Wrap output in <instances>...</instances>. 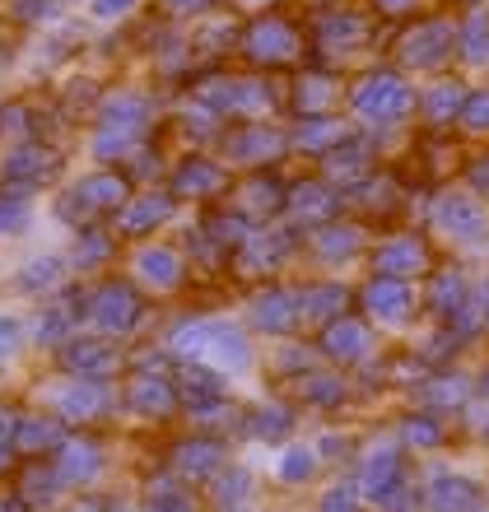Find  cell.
<instances>
[{
    "label": "cell",
    "instance_id": "obj_1",
    "mask_svg": "<svg viewBox=\"0 0 489 512\" xmlns=\"http://www.w3.org/2000/svg\"><path fill=\"white\" fill-rule=\"evenodd\" d=\"M131 322H136V298L126 294V289H108V294L98 298V326L126 331Z\"/></svg>",
    "mask_w": 489,
    "mask_h": 512
},
{
    "label": "cell",
    "instance_id": "obj_2",
    "mask_svg": "<svg viewBox=\"0 0 489 512\" xmlns=\"http://www.w3.org/2000/svg\"><path fill=\"white\" fill-rule=\"evenodd\" d=\"M401 103H406V89H401V84H392V80H373V84H364V94H359V108L373 112V117L396 112Z\"/></svg>",
    "mask_w": 489,
    "mask_h": 512
},
{
    "label": "cell",
    "instance_id": "obj_3",
    "mask_svg": "<svg viewBox=\"0 0 489 512\" xmlns=\"http://www.w3.org/2000/svg\"><path fill=\"white\" fill-rule=\"evenodd\" d=\"M140 270H150V280L154 284H173V256H168V252H145V256H140Z\"/></svg>",
    "mask_w": 489,
    "mask_h": 512
},
{
    "label": "cell",
    "instance_id": "obj_4",
    "mask_svg": "<svg viewBox=\"0 0 489 512\" xmlns=\"http://www.w3.org/2000/svg\"><path fill=\"white\" fill-rule=\"evenodd\" d=\"M56 270H61V261H33V266L24 270V289H42V284H52L56 280Z\"/></svg>",
    "mask_w": 489,
    "mask_h": 512
},
{
    "label": "cell",
    "instance_id": "obj_5",
    "mask_svg": "<svg viewBox=\"0 0 489 512\" xmlns=\"http://www.w3.org/2000/svg\"><path fill=\"white\" fill-rule=\"evenodd\" d=\"M326 345H340L336 354H359V345H364V336H359L354 326H336V331L326 336Z\"/></svg>",
    "mask_w": 489,
    "mask_h": 512
},
{
    "label": "cell",
    "instance_id": "obj_6",
    "mask_svg": "<svg viewBox=\"0 0 489 512\" xmlns=\"http://www.w3.org/2000/svg\"><path fill=\"white\" fill-rule=\"evenodd\" d=\"M24 219H28V205L24 201H10V196L0 201V229H19Z\"/></svg>",
    "mask_w": 489,
    "mask_h": 512
},
{
    "label": "cell",
    "instance_id": "obj_7",
    "mask_svg": "<svg viewBox=\"0 0 489 512\" xmlns=\"http://www.w3.org/2000/svg\"><path fill=\"white\" fill-rule=\"evenodd\" d=\"M289 466H285V480H303V475H313V457L308 452H289Z\"/></svg>",
    "mask_w": 489,
    "mask_h": 512
},
{
    "label": "cell",
    "instance_id": "obj_8",
    "mask_svg": "<svg viewBox=\"0 0 489 512\" xmlns=\"http://www.w3.org/2000/svg\"><path fill=\"white\" fill-rule=\"evenodd\" d=\"M14 345H19V322H10V317H0V359H10Z\"/></svg>",
    "mask_w": 489,
    "mask_h": 512
},
{
    "label": "cell",
    "instance_id": "obj_9",
    "mask_svg": "<svg viewBox=\"0 0 489 512\" xmlns=\"http://www.w3.org/2000/svg\"><path fill=\"white\" fill-rule=\"evenodd\" d=\"M122 10H131V0H94V14H98V19H117Z\"/></svg>",
    "mask_w": 489,
    "mask_h": 512
},
{
    "label": "cell",
    "instance_id": "obj_10",
    "mask_svg": "<svg viewBox=\"0 0 489 512\" xmlns=\"http://www.w3.org/2000/svg\"><path fill=\"white\" fill-rule=\"evenodd\" d=\"M14 5H19V19H38V14H47L52 0H14Z\"/></svg>",
    "mask_w": 489,
    "mask_h": 512
}]
</instances>
